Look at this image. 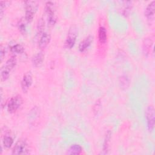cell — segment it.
<instances>
[{"label": "cell", "instance_id": "cell-1", "mask_svg": "<svg viewBox=\"0 0 155 155\" xmlns=\"http://www.w3.org/2000/svg\"><path fill=\"white\" fill-rule=\"evenodd\" d=\"M25 4V19L28 22H30L32 21L35 13H36L38 5L36 1H26Z\"/></svg>", "mask_w": 155, "mask_h": 155}, {"label": "cell", "instance_id": "cell-2", "mask_svg": "<svg viewBox=\"0 0 155 155\" xmlns=\"http://www.w3.org/2000/svg\"><path fill=\"white\" fill-rule=\"evenodd\" d=\"M22 104V99L21 96L17 95L10 99L7 104V111L13 113L16 111Z\"/></svg>", "mask_w": 155, "mask_h": 155}, {"label": "cell", "instance_id": "cell-3", "mask_svg": "<svg viewBox=\"0 0 155 155\" xmlns=\"http://www.w3.org/2000/svg\"><path fill=\"white\" fill-rule=\"evenodd\" d=\"M77 36H78L77 29L74 27H72L68 31L67 37L65 41L64 47L68 49L71 48L74 45Z\"/></svg>", "mask_w": 155, "mask_h": 155}, {"label": "cell", "instance_id": "cell-4", "mask_svg": "<svg viewBox=\"0 0 155 155\" xmlns=\"http://www.w3.org/2000/svg\"><path fill=\"white\" fill-rule=\"evenodd\" d=\"M28 153L27 143L24 139L19 140L12 150V154H28Z\"/></svg>", "mask_w": 155, "mask_h": 155}, {"label": "cell", "instance_id": "cell-5", "mask_svg": "<svg viewBox=\"0 0 155 155\" xmlns=\"http://www.w3.org/2000/svg\"><path fill=\"white\" fill-rule=\"evenodd\" d=\"M154 109L153 106H148L145 111L147 127L150 131H151L154 126Z\"/></svg>", "mask_w": 155, "mask_h": 155}, {"label": "cell", "instance_id": "cell-6", "mask_svg": "<svg viewBox=\"0 0 155 155\" xmlns=\"http://www.w3.org/2000/svg\"><path fill=\"white\" fill-rule=\"evenodd\" d=\"M16 56H13L10 59H8L5 64L1 68V73L4 75H10L11 70L15 67L16 65Z\"/></svg>", "mask_w": 155, "mask_h": 155}, {"label": "cell", "instance_id": "cell-7", "mask_svg": "<svg viewBox=\"0 0 155 155\" xmlns=\"http://www.w3.org/2000/svg\"><path fill=\"white\" fill-rule=\"evenodd\" d=\"M33 78L30 72H27L23 76L21 81V88L24 92L28 91L29 88L32 84Z\"/></svg>", "mask_w": 155, "mask_h": 155}, {"label": "cell", "instance_id": "cell-8", "mask_svg": "<svg viewBox=\"0 0 155 155\" xmlns=\"http://www.w3.org/2000/svg\"><path fill=\"white\" fill-rule=\"evenodd\" d=\"M45 12L47 15V19L49 20H52L56 19L55 16V7H54V4L52 2H47L45 4Z\"/></svg>", "mask_w": 155, "mask_h": 155}, {"label": "cell", "instance_id": "cell-9", "mask_svg": "<svg viewBox=\"0 0 155 155\" xmlns=\"http://www.w3.org/2000/svg\"><path fill=\"white\" fill-rule=\"evenodd\" d=\"M154 9H155V1L151 2L146 7L145 10V16L149 21L152 20L154 16Z\"/></svg>", "mask_w": 155, "mask_h": 155}, {"label": "cell", "instance_id": "cell-10", "mask_svg": "<svg viewBox=\"0 0 155 155\" xmlns=\"http://www.w3.org/2000/svg\"><path fill=\"white\" fill-rule=\"evenodd\" d=\"M93 40V37L92 36H88L86 37L83 41H82L79 45V50L81 52H84L88 49V48L91 45Z\"/></svg>", "mask_w": 155, "mask_h": 155}, {"label": "cell", "instance_id": "cell-11", "mask_svg": "<svg viewBox=\"0 0 155 155\" xmlns=\"http://www.w3.org/2000/svg\"><path fill=\"white\" fill-rule=\"evenodd\" d=\"M50 41V35L48 34L47 33H44L39 41L38 42V46L41 49L45 48L48 44H49Z\"/></svg>", "mask_w": 155, "mask_h": 155}, {"label": "cell", "instance_id": "cell-12", "mask_svg": "<svg viewBox=\"0 0 155 155\" xmlns=\"http://www.w3.org/2000/svg\"><path fill=\"white\" fill-rule=\"evenodd\" d=\"M98 39L101 44H104L107 41V30H106V28L103 26H101L99 28Z\"/></svg>", "mask_w": 155, "mask_h": 155}, {"label": "cell", "instance_id": "cell-13", "mask_svg": "<svg viewBox=\"0 0 155 155\" xmlns=\"http://www.w3.org/2000/svg\"><path fill=\"white\" fill-rule=\"evenodd\" d=\"M44 55L42 52L36 53L32 58V64L35 67H39L43 62Z\"/></svg>", "mask_w": 155, "mask_h": 155}, {"label": "cell", "instance_id": "cell-14", "mask_svg": "<svg viewBox=\"0 0 155 155\" xmlns=\"http://www.w3.org/2000/svg\"><path fill=\"white\" fill-rule=\"evenodd\" d=\"M82 147L78 144L72 145L68 150V153L70 154H79L81 153Z\"/></svg>", "mask_w": 155, "mask_h": 155}, {"label": "cell", "instance_id": "cell-15", "mask_svg": "<svg viewBox=\"0 0 155 155\" xmlns=\"http://www.w3.org/2000/svg\"><path fill=\"white\" fill-rule=\"evenodd\" d=\"M153 42L150 39H146L144 41L143 44V53L145 55L149 54L151 46H152Z\"/></svg>", "mask_w": 155, "mask_h": 155}, {"label": "cell", "instance_id": "cell-16", "mask_svg": "<svg viewBox=\"0 0 155 155\" xmlns=\"http://www.w3.org/2000/svg\"><path fill=\"white\" fill-rule=\"evenodd\" d=\"M119 84L122 88L126 89L128 87L130 84L129 78L126 75H123L119 78Z\"/></svg>", "mask_w": 155, "mask_h": 155}, {"label": "cell", "instance_id": "cell-17", "mask_svg": "<svg viewBox=\"0 0 155 155\" xmlns=\"http://www.w3.org/2000/svg\"><path fill=\"white\" fill-rule=\"evenodd\" d=\"M24 50V48L23 46L21 45V44H15L10 47L11 52L14 54L15 53V54H21V53H23Z\"/></svg>", "mask_w": 155, "mask_h": 155}, {"label": "cell", "instance_id": "cell-18", "mask_svg": "<svg viewBox=\"0 0 155 155\" xmlns=\"http://www.w3.org/2000/svg\"><path fill=\"white\" fill-rule=\"evenodd\" d=\"M44 27H45V22L42 18H41L38 22L37 28H37V34L38 35H42L44 33Z\"/></svg>", "mask_w": 155, "mask_h": 155}, {"label": "cell", "instance_id": "cell-19", "mask_svg": "<svg viewBox=\"0 0 155 155\" xmlns=\"http://www.w3.org/2000/svg\"><path fill=\"white\" fill-rule=\"evenodd\" d=\"M2 143L4 146L5 148H10L12 147V145L13 143V139L10 136H4L3 140H2Z\"/></svg>", "mask_w": 155, "mask_h": 155}, {"label": "cell", "instance_id": "cell-20", "mask_svg": "<svg viewBox=\"0 0 155 155\" xmlns=\"http://www.w3.org/2000/svg\"><path fill=\"white\" fill-rule=\"evenodd\" d=\"M126 4L124 7V8L123 10V15L127 16V15H128L131 12V4L132 2H130V1H127L125 2Z\"/></svg>", "mask_w": 155, "mask_h": 155}, {"label": "cell", "instance_id": "cell-21", "mask_svg": "<svg viewBox=\"0 0 155 155\" xmlns=\"http://www.w3.org/2000/svg\"><path fill=\"white\" fill-rule=\"evenodd\" d=\"M110 136H111V133L110 131H108L105 136V139L104 143V151L108 150V143H109L110 139Z\"/></svg>", "mask_w": 155, "mask_h": 155}, {"label": "cell", "instance_id": "cell-22", "mask_svg": "<svg viewBox=\"0 0 155 155\" xmlns=\"http://www.w3.org/2000/svg\"><path fill=\"white\" fill-rule=\"evenodd\" d=\"M7 3H8V2H7V1H1V2H0L1 15V16L2 15V13H3L4 9V8L6 7V6L7 5Z\"/></svg>", "mask_w": 155, "mask_h": 155}, {"label": "cell", "instance_id": "cell-23", "mask_svg": "<svg viewBox=\"0 0 155 155\" xmlns=\"http://www.w3.org/2000/svg\"><path fill=\"white\" fill-rule=\"evenodd\" d=\"M19 30L21 31V32L22 33H24L25 32L26 27H25V25L24 24V22H19Z\"/></svg>", "mask_w": 155, "mask_h": 155}, {"label": "cell", "instance_id": "cell-24", "mask_svg": "<svg viewBox=\"0 0 155 155\" xmlns=\"http://www.w3.org/2000/svg\"><path fill=\"white\" fill-rule=\"evenodd\" d=\"M0 54H1V61H2L4 57L5 56V48L2 47V46L1 47Z\"/></svg>", "mask_w": 155, "mask_h": 155}]
</instances>
